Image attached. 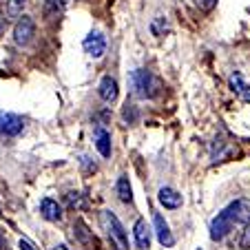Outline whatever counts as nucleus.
I'll return each instance as SVG.
<instances>
[{"label":"nucleus","mask_w":250,"mask_h":250,"mask_svg":"<svg viewBox=\"0 0 250 250\" xmlns=\"http://www.w3.org/2000/svg\"><path fill=\"white\" fill-rule=\"evenodd\" d=\"M157 199H160V204L164 208H180L182 206V195L177 193V190L168 188V186H164V188H160V193H157Z\"/></svg>","instance_id":"1a4fd4ad"},{"label":"nucleus","mask_w":250,"mask_h":250,"mask_svg":"<svg viewBox=\"0 0 250 250\" xmlns=\"http://www.w3.org/2000/svg\"><path fill=\"white\" fill-rule=\"evenodd\" d=\"M84 51L89 53L91 58H102L104 51H106V40H104V36L100 31H93L89 33L84 38Z\"/></svg>","instance_id":"39448f33"},{"label":"nucleus","mask_w":250,"mask_h":250,"mask_svg":"<svg viewBox=\"0 0 250 250\" xmlns=\"http://www.w3.org/2000/svg\"><path fill=\"white\" fill-rule=\"evenodd\" d=\"M73 228H76V235H78V239H80L82 244H86V246H93L95 244V237L89 232V228H86V224L82 222V219H78Z\"/></svg>","instance_id":"2eb2a0df"},{"label":"nucleus","mask_w":250,"mask_h":250,"mask_svg":"<svg viewBox=\"0 0 250 250\" xmlns=\"http://www.w3.org/2000/svg\"><path fill=\"white\" fill-rule=\"evenodd\" d=\"M33 31H36V27H33V20L27 18V16H22V18L16 22V27H14V40H16V44H20V47L29 44V42H31V38H33Z\"/></svg>","instance_id":"20e7f679"},{"label":"nucleus","mask_w":250,"mask_h":250,"mask_svg":"<svg viewBox=\"0 0 250 250\" xmlns=\"http://www.w3.org/2000/svg\"><path fill=\"white\" fill-rule=\"evenodd\" d=\"M100 222H102V226L106 228V232H109L111 241L115 244V248L118 250H128V237H126V230H124V226L120 224V219L115 217L111 210H102L100 212Z\"/></svg>","instance_id":"7ed1b4c3"},{"label":"nucleus","mask_w":250,"mask_h":250,"mask_svg":"<svg viewBox=\"0 0 250 250\" xmlns=\"http://www.w3.org/2000/svg\"><path fill=\"white\" fill-rule=\"evenodd\" d=\"M0 246H2V232H0Z\"/></svg>","instance_id":"393cba45"},{"label":"nucleus","mask_w":250,"mask_h":250,"mask_svg":"<svg viewBox=\"0 0 250 250\" xmlns=\"http://www.w3.org/2000/svg\"><path fill=\"white\" fill-rule=\"evenodd\" d=\"M66 204H69V208H76V210H82V208L86 206V199L82 197L80 193H69V195H66Z\"/></svg>","instance_id":"a211bd4d"},{"label":"nucleus","mask_w":250,"mask_h":250,"mask_svg":"<svg viewBox=\"0 0 250 250\" xmlns=\"http://www.w3.org/2000/svg\"><path fill=\"white\" fill-rule=\"evenodd\" d=\"M22 131V118L14 113H0V135H18Z\"/></svg>","instance_id":"0eeeda50"},{"label":"nucleus","mask_w":250,"mask_h":250,"mask_svg":"<svg viewBox=\"0 0 250 250\" xmlns=\"http://www.w3.org/2000/svg\"><path fill=\"white\" fill-rule=\"evenodd\" d=\"M29 0H9L7 2V14L11 16V18H18V16H22V9L27 7Z\"/></svg>","instance_id":"f3484780"},{"label":"nucleus","mask_w":250,"mask_h":250,"mask_svg":"<svg viewBox=\"0 0 250 250\" xmlns=\"http://www.w3.org/2000/svg\"><path fill=\"white\" fill-rule=\"evenodd\" d=\"M95 148L102 157H111V135L102 126L95 128Z\"/></svg>","instance_id":"9b49d317"},{"label":"nucleus","mask_w":250,"mask_h":250,"mask_svg":"<svg viewBox=\"0 0 250 250\" xmlns=\"http://www.w3.org/2000/svg\"><path fill=\"white\" fill-rule=\"evenodd\" d=\"M115 190H118V197L122 199L124 204H131L133 202V190H131V184H128V177H120L118 180V186H115Z\"/></svg>","instance_id":"4468645a"},{"label":"nucleus","mask_w":250,"mask_h":250,"mask_svg":"<svg viewBox=\"0 0 250 250\" xmlns=\"http://www.w3.org/2000/svg\"><path fill=\"white\" fill-rule=\"evenodd\" d=\"M40 210H42V217L49 219V222H58V219L62 217L60 204L53 202V199H42V204H40Z\"/></svg>","instance_id":"ddd939ff"},{"label":"nucleus","mask_w":250,"mask_h":250,"mask_svg":"<svg viewBox=\"0 0 250 250\" xmlns=\"http://www.w3.org/2000/svg\"><path fill=\"white\" fill-rule=\"evenodd\" d=\"M53 250H69V248H66V246H56Z\"/></svg>","instance_id":"b1692460"},{"label":"nucleus","mask_w":250,"mask_h":250,"mask_svg":"<svg viewBox=\"0 0 250 250\" xmlns=\"http://www.w3.org/2000/svg\"><path fill=\"white\" fill-rule=\"evenodd\" d=\"M195 5H197L202 11H212L217 7V0H195Z\"/></svg>","instance_id":"412c9836"},{"label":"nucleus","mask_w":250,"mask_h":250,"mask_svg":"<svg viewBox=\"0 0 250 250\" xmlns=\"http://www.w3.org/2000/svg\"><path fill=\"white\" fill-rule=\"evenodd\" d=\"M153 226H155V235H157V239H160V244L166 246V248H170V246L175 244V237H173L168 224L164 222V217H162L160 212H155V215H153Z\"/></svg>","instance_id":"423d86ee"},{"label":"nucleus","mask_w":250,"mask_h":250,"mask_svg":"<svg viewBox=\"0 0 250 250\" xmlns=\"http://www.w3.org/2000/svg\"><path fill=\"white\" fill-rule=\"evenodd\" d=\"M2 29H5V18L0 16V33H2Z\"/></svg>","instance_id":"5701e85b"},{"label":"nucleus","mask_w":250,"mask_h":250,"mask_svg":"<svg viewBox=\"0 0 250 250\" xmlns=\"http://www.w3.org/2000/svg\"><path fill=\"white\" fill-rule=\"evenodd\" d=\"M239 248H250V219L246 222L244 226V232H241V239H239Z\"/></svg>","instance_id":"6ab92c4d"},{"label":"nucleus","mask_w":250,"mask_h":250,"mask_svg":"<svg viewBox=\"0 0 250 250\" xmlns=\"http://www.w3.org/2000/svg\"><path fill=\"white\" fill-rule=\"evenodd\" d=\"M131 86H133V93L140 95V98H155L162 91V82L153 76L151 71H144V69H137L131 73Z\"/></svg>","instance_id":"f03ea898"},{"label":"nucleus","mask_w":250,"mask_h":250,"mask_svg":"<svg viewBox=\"0 0 250 250\" xmlns=\"http://www.w3.org/2000/svg\"><path fill=\"white\" fill-rule=\"evenodd\" d=\"M18 246H20V250H36L27 239H20V244H18Z\"/></svg>","instance_id":"4be33fe9"},{"label":"nucleus","mask_w":250,"mask_h":250,"mask_svg":"<svg viewBox=\"0 0 250 250\" xmlns=\"http://www.w3.org/2000/svg\"><path fill=\"white\" fill-rule=\"evenodd\" d=\"M197 250H199V248H197Z\"/></svg>","instance_id":"a878e982"},{"label":"nucleus","mask_w":250,"mask_h":250,"mask_svg":"<svg viewBox=\"0 0 250 250\" xmlns=\"http://www.w3.org/2000/svg\"><path fill=\"white\" fill-rule=\"evenodd\" d=\"M230 89H232V93L239 95L244 102H250V86L246 84V80H244L241 73H232L230 76Z\"/></svg>","instance_id":"9d476101"},{"label":"nucleus","mask_w":250,"mask_h":250,"mask_svg":"<svg viewBox=\"0 0 250 250\" xmlns=\"http://www.w3.org/2000/svg\"><path fill=\"white\" fill-rule=\"evenodd\" d=\"M248 212H250V202H248V199H237V202H232L230 206H226L217 215V217L212 219V224H210V239L212 241L224 239V237L232 230V226H235L239 219H244Z\"/></svg>","instance_id":"f257e3e1"},{"label":"nucleus","mask_w":250,"mask_h":250,"mask_svg":"<svg viewBox=\"0 0 250 250\" xmlns=\"http://www.w3.org/2000/svg\"><path fill=\"white\" fill-rule=\"evenodd\" d=\"M66 0H47L44 2V14H47V18H58V16L62 14V9H64Z\"/></svg>","instance_id":"dca6fc26"},{"label":"nucleus","mask_w":250,"mask_h":250,"mask_svg":"<svg viewBox=\"0 0 250 250\" xmlns=\"http://www.w3.org/2000/svg\"><path fill=\"white\" fill-rule=\"evenodd\" d=\"M124 120H126L128 124H133L137 120V109L133 104H126V109H124Z\"/></svg>","instance_id":"aec40b11"},{"label":"nucleus","mask_w":250,"mask_h":250,"mask_svg":"<svg viewBox=\"0 0 250 250\" xmlns=\"http://www.w3.org/2000/svg\"><path fill=\"white\" fill-rule=\"evenodd\" d=\"M135 244L142 250H146L151 246V230H148L144 219H137V224H135Z\"/></svg>","instance_id":"f8f14e48"},{"label":"nucleus","mask_w":250,"mask_h":250,"mask_svg":"<svg viewBox=\"0 0 250 250\" xmlns=\"http://www.w3.org/2000/svg\"><path fill=\"white\" fill-rule=\"evenodd\" d=\"M98 93H100V98H102L104 102H113V100L118 98V82H115L111 76H104L102 80H100Z\"/></svg>","instance_id":"6e6552de"}]
</instances>
